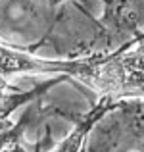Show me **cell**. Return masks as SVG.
I'll use <instances>...</instances> for the list:
<instances>
[{
    "label": "cell",
    "instance_id": "1",
    "mask_svg": "<svg viewBox=\"0 0 144 152\" xmlns=\"http://www.w3.org/2000/svg\"><path fill=\"white\" fill-rule=\"evenodd\" d=\"M79 152H144V98L123 96L92 127Z\"/></svg>",
    "mask_w": 144,
    "mask_h": 152
},
{
    "label": "cell",
    "instance_id": "2",
    "mask_svg": "<svg viewBox=\"0 0 144 152\" xmlns=\"http://www.w3.org/2000/svg\"><path fill=\"white\" fill-rule=\"evenodd\" d=\"M41 114H42L41 106H37V110L27 112L25 115H21V119H19L14 127H10L8 131L0 133V152H25L23 146H21V137H23V133L27 131V127L33 123V119H37ZM42 145H44V139L41 137L37 141V145H35L33 152H41Z\"/></svg>",
    "mask_w": 144,
    "mask_h": 152
}]
</instances>
